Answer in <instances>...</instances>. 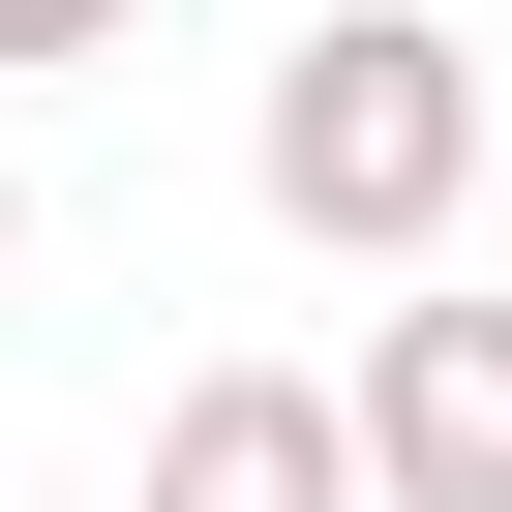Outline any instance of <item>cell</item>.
I'll use <instances>...</instances> for the list:
<instances>
[{
	"label": "cell",
	"mask_w": 512,
	"mask_h": 512,
	"mask_svg": "<svg viewBox=\"0 0 512 512\" xmlns=\"http://www.w3.org/2000/svg\"><path fill=\"white\" fill-rule=\"evenodd\" d=\"M332 452H362V512H512V302L392 272L362 362H332Z\"/></svg>",
	"instance_id": "2"
},
{
	"label": "cell",
	"mask_w": 512,
	"mask_h": 512,
	"mask_svg": "<svg viewBox=\"0 0 512 512\" xmlns=\"http://www.w3.org/2000/svg\"><path fill=\"white\" fill-rule=\"evenodd\" d=\"M151 31V0H0V61H121Z\"/></svg>",
	"instance_id": "4"
},
{
	"label": "cell",
	"mask_w": 512,
	"mask_h": 512,
	"mask_svg": "<svg viewBox=\"0 0 512 512\" xmlns=\"http://www.w3.org/2000/svg\"><path fill=\"white\" fill-rule=\"evenodd\" d=\"M121 512H362L332 362H181V392H151V452H121Z\"/></svg>",
	"instance_id": "3"
},
{
	"label": "cell",
	"mask_w": 512,
	"mask_h": 512,
	"mask_svg": "<svg viewBox=\"0 0 512 512\" xmlns=\"http://www.w3.org/2000/svg\"><path fill=\"white\" fill-rule=\"evenodd\" d=\"M482 151H512V91H482L452 0H332V31H272V91H241L272 241H302V272H362V302L482 241Z\"/></svg>",
	"instance_id": "1"
},
{
	"label": "cell",
	"mask_w": 512,
	"mask_h": 512,
	"mask_svg": "<svg viewBox=\"0 0 512 512\" xmlns=\"http://www.w3.org/2000/svg\"><path fill=\"white\" fill-rule=\"evenodd\" d=\"M0 272H31V151H0Z\"/></svg>",
	"instance_id": "5"
}]
</instances>
